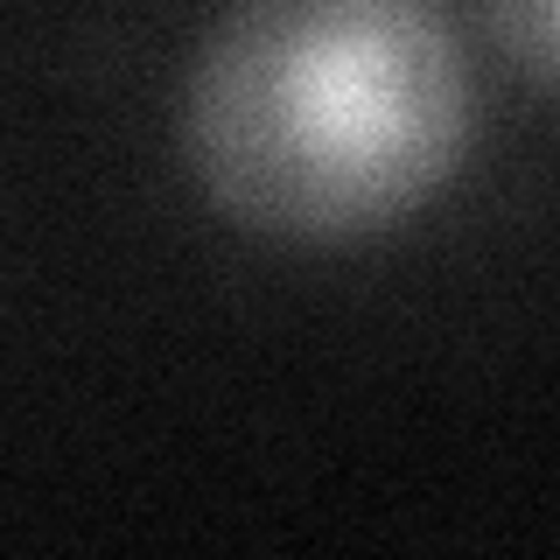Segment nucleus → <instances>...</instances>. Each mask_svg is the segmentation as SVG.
Listing matches in <instances>:
<instances>
[{"instance_id": "1", "label": "nucleus", "mask_w": 560, "mask_h": 560, "mask_svg": "<svg viewBox=\"0 0 560 560\" xmlns=\"http://www.w3.org/2000/svg\"><path fill=\"white\" fill-rule=\"evenodd\" d=\"M477 140L442 0H232L183 92V154L232 224L358 245L428 210Z\"/></svg>"}, {"instance_id": "2", "label": "nucleus", "mask_w": 560, "mask_h": 560, "mask_svg": "<svg viewBox=\"0 0 560 560\" xmlns=\"http://www.w3.org/2000/svg\"><path fill=\"white\" fill-rule=\"evenodd\" d=\"M483 28L525 84L560 98V0H483Z\"/></svg>"}]
</instances>
